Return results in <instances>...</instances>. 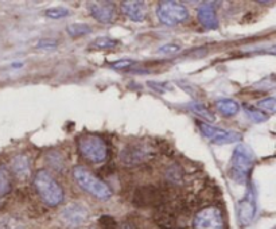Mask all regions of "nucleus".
<instances>
[{
    "label": "nucleus",
    "mask_w": 276,
    "mask_h": 229,
    "mask_svg": "<svg viewBox=\"0 0 276 229\" xmlns=\"http://www.w3.org/2000/svg\"><path fill=\"white\" fill-rule=\"evenodd\" d=\"M179 50H180V46L175 43L164 44V46H162V48L159 49V52L164 53V54H175V53H178Z\"/></svg>",
    "instance_id": "22"
},
{
    "label": "nucleus",
    "mask_w": 276,
    "mask_h": 229,
    "mask_svg": "<svg viewBox=\"0 0 276 229\" xmlns=\"http://www.w3.org/2000/svg\"><path fill=\"white\" fill-rule=\"evenodd\" d=\"M88 218V210L81 204H70L62 210L61 213V221L68 228H78L86 221Z\"/></svg>",
    "instance_id": "8"
},
{
    "label": "nucleus",
    "mask_w": 276,
    "mask_h": 229,
    "mask_svg": "<svg viewBox=\"0 0 276 229\" xmlns=\"http://www.w3.org/2000/svg\"><path fill=\"white\" fill-rule=\"evenodd\" d=\"M244 109L249 119L256 121V123H261V121H265L268 119V116L264 112H261L260 109L256 108V107H249V105H247V107H244Z\"/></svg>",
    "instance_id": "17"
},
{
    "label": "nucleus",
    "mask_w": 276,
    "mask_h": 229,
    "mask_svg": "<svg viewBox=\"0 0 276 229\" xmlns=\"http://www.w3.org/2000/svg\"><path fill=\"white\" fill-rule=\"evenodd\" d=\"M253 166V155L251 150L244 145L237 146L233 151L232 158V178L237 184H245L248 179L249 171Z\"/></svg>",
    "instance_id": "3"
},
{
    "label": "nucleus",
    "mask_w": 276,
    "mask_h": 229,
    "mask_svg": "<svg viewBox=\"0 0 276 229\" xmlns=\"http://www.w3.org/2000/svg\"><path fill=\"white\" fill-rule=\"evenodd\" d=\"M92 31L90 27L88 24H82V23H76V24H70L68 27V32L72 36H81L85 35V34H89Z\"/></svg>",
    "instance_id": "19"
},
{
    "label": "nucleus",
    "mask_w": 276,
    "mask_h": 229,
    "mask_svg": "<svg viewBox=\"0 0 276 229\" xmlns=\"http://www.w3.org/2000/svg\"><path fill=\"white\" fill-rule=\"evenodd\" d=\"M80 153L92 163H101L107 159V145L105 142L95 135H82L78 139Z\"/></svg>",
    "instance_id": "4"
},
{
    "label": "nucleus",
    "mask_w": 276,
    "mask_h": 229,
    "mask_svg": "<svg viewBox=\"0 0 276 229\" xmlns=\"http://www.w3.org/2000/svg\"><path fill=\"white\" fill-rule=\"evenodd\" d=\"M198 20H200L202 26L210 28V30L218 27V19H217L216 11L209 4H204V6H201L198 8Z\"/></svg>",
    "instance_id": "12"
},
{
    "label": "nucleus",
    "mask_w": 276,
    "mask_h": 229,
    "mask_svg": "<svg viewBox=\"0 0 276 229\" xmlns=\"http://www.w3.org/2000/svg\"><path fill=\"white\" fill-rule=\"evenodd\" d=\"M117 44L116 40L111 39V38H97L95 42H93V48L95 49H111L115 48Z\"/></svg>",
    "instance_id": "21"
},
{
    "label": "nucleus",
    "mask_w": 276,
    "mask_h": 229,
    "mask_svg": "<svg viewBox=\"0 0 276 229\" xmlns=\"http://www.w3.org/2000/svg\"><path fill=\"white\" fill-rule=\"evenodd\" d=\"M133 64H135V61L132 60H120V61H116V62H113V64H111V66L115 69H127L129 68V66H132Z\"/></svg>",
    "instance_id": "23"
},
{
    "label": "nucleus",
    "mask_w": 276,
    "mask_h": 229,
    "mask_svg": "<svg viewBox=\"0 0 276 229\" xmlns=\"http://www.w3.org/2000/svg\"><path fill=\"white\" fill-rule=\"evenodd\" d=\"M257 108L263 109L265 112L275 113L276 112V97H268L264 100H260L257 103Z\"/></svg>",
    "instance_id": "20"
},
{
    "label": "nucleus",
    "mask_w": 276,
    "mask_h": 229,
    "mask_svg": "<svg viewBox=\"0 0 276 229\" xmlns=\"http://www.w3.org/2000/svg\"><path fill=\"white\" fill-rule=\"evenodd\" d=\"M201 131L204 132V135L208 138L209 141L217 145H226V143H233V142L240 141V133L233 132L229 129L218 128L214 125L206 124V123H201L200 124Z\"/></svg>",
    "instance_id": "7"
},
{
    "label": "nucleus",
    "mask_w": 276,
    "mask_h": 229,
    "mask_svg": "<svg viewBox=\"0 0 276 229\" xmlns=\"http://www.w3.org/2000/svg\"><path fill=\"white\" fill-rule=\"evenodd\" d=\"M256 212V205H255V196L252 190H248V193L245 194L239 204V220L243 225H248L252 221L253 216Z\"/></svg>",
    "instance_id": "9"
},
{
    "label": "nucleus",
    "mask_w": 276,
    "mask_h": 229,
    "mask_svg": "<svg viewBox=\"0 0 276 229\" xmlns=\"http://www.w3.org/2000/svg\"><path fill=\"white\" fill-rule=\"evenodd\" d=\"M194 229H224V217L216 206H206L197 212L193 220Z\"/></svg>",
    "instance_id": "6"
},
{
    "label": "nucleus",
    "mask_w": 276,
    "mask_h": 229,
    "mask_svg": "<svg viewBox=\"0 0 276 229\" xmlns=\"http://www.w3.org/2000/svg\"><path fill=\"white\" fill-rule=\"evenodd\" d=\"M35 188L39 193L40 198L43 200L48 205L57 206L60 205L61 201L64 200V192L57 181L52 177V174L46 170L38 171L34 179Z\"/></svg>",
    "instance_id": "1"
},
{
    "label": "nucleus",
    "mask_w": 276,
    "mask_h": 229,
    "mask_svg": "<svg viewBox=\"0 0 276 229\" xmlns=\"http://www.w3.org/2000/svg\"><path fill=\"white\" fill-rule=\"evenodd\" d=\"M190 108H192L193 112H196L198 116L204 117L205 120L214 121V115H212V112H210L204 104H201V103H190Z\"/></svg>",
    "instance_id": "16"
},
{
    "label": "nucleus",
    "mask_w": 276,
    "mask_h": 229,
    "mask_svg": "<svg viewBox=\"0 0 276 229\" xmlns=\"http://www.w3.org/2000/svg\"><path fill=\"white\" fill-rule=\"evenodd\" d=\"M11 190V178L4 166H0V197H4Z\"/></svg>",
    "instance_id": "15"
},
{
    "label": "nucleus",
    "mask_w": 276,
    "mask_h": 229,
    "mask_svg": "<svg viewBox=\"0 0 276 229\" xmlns=\"http://www.w3.org/2000/svg\"><path fill=\"white\" fill-rule=\"evenodd\" d=\"M93 18L101 23H111L116 19V10L111 3H95L90 6Z\"/></svg>",
    "instance_id": "10"
},
{
    "label": "nucleus",
    "mask_w": 276,
    "mask_h": 229,
    "mask_svg": "<svg viewBox=\"0 0 276 229\" xmlns=\"http://www.w3.org/2000/svg\"><path fill=\"white\" fill-rule=\"evenodd\" d=\"M58 42L57 40H52V39H42L38 42V48L40 49H53L56 48Z\"/></svg>",
    "instance_id": "24"
},
{
    "label": "nucleus",
    "mask_w": 276,
    "mask_h": 229,
    "mask_svg": "<svg viewBox=\"0 0 276 229\" xmlns=\"http://www.w3.org/2000/svg\"><path fill=\"white\" fill-rule=\"evenodd\" d=\"M121 8L123 11L129 16V19H132L133 22H143L146 19V7L142 2H123L121 3Z\"/></svg>",
    "instance_id": "11"
},
{
    "label": "nucleus",
    "mask_w": 276,
    "mask_h": 229,
    "mask_svg": "<svg viewBox=\"0 0 276 229\" xmlns=\"http://www.w3.org/2000/svg\"><path fill=\"white\" fill-rule=\"evenodd\" d=\"M44 15L50 19H61V18H66L70 15V11L66 7H53L46 10Z\"/></svg>",
    "instance_id": "18"
},
{
    "label": "nucleus",
    "mask_w": 276,
    "mask_h": 229,
    "mask_svg": "<svg viewBox=\"0 0 276 229\" xmlns=\"http://www.w3.org/2000/svg\"><path fill=\"white\" fill-rule=\"evenodd\" d=\"M158 19L166 26H175L189 18L188 8L178 2H162L156 10Z\"/></svg>",
    "instance_id": "5"
},
{
    "label": "nucleus",
    "mask_w": 276,
    "mask_h": 229,
    "mask_svg": "<svg viewBox=\"0 0 276 229\" xmlns=\"http://www.w3.org/2000/svg\"><path fill=\"white\" fill-rule=\"evenodd\" d=\"M216 107L218 109V112L222 113L224 116H233L240 109L237 101L232 100V99H221V100H217Z\"/></svg>",
    "instance_id": "14"
},
{
    "label": "nucleus",
    "mask_w": 276,
    "mask_h": 229,
    "mask_svg": "<svg viewBox=\"0 0 276 229\" xmlns=\"http://www.w3.org/2000/svg\"><path fill=\"white\" fill-rule=\"evenodd\" d=\"M12 173L19 179H26L30 174V161L26 155H18L11 162Z\"/></svg>",
    "instance_id": "13"
},
{
    "label": "nucleus",
    "mask_w": 276,
    "mask_h": 229,
    "mask_svg": "<svg viewBox=\"0 0 276 229\" xmlns=\"http://www.w3.org/2000/svg\"><path fill=\"white\" fill-rule=\"evenodd\" d=\"M74 179L78 184L81 189L85 190L86 193L92 194L93 197L99 198V200H108L112 196V192L100 178L93 175L90 171H88L84 167H76L73 171Z\"/></svg>",
    "instance_id": "2"
}]
</instances>
